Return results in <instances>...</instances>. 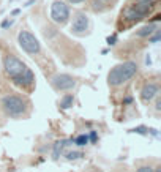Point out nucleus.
Instances as JSON below:
<instances>
[{"instance_id": "obj_1", "label": "nucleus", "mask_w": 161, "mask_h": 172, "mask_svg": "<svg viewBox=\"0 0 161 172\" xmlns=\"http://www.w3.org/2000/svg\"><path fill=\"white\" fill-rule=\"evenodd\" d=\"M155 2H156V0H136L133 5H130V6L122 13V18H123L125 21H128L130 24L139 22V21H142V19L152 11Z\"/></svg>"}, {"instance_id": "obj_2", "label": "nucleus", "mask_w": 161, "mask_h": 172, "mask_svg": "<svg viewBox=\"0 0 161 172\" xmlns=\"http://www.w3.org/2000/svg\"><path fill=\"white\" fill-rule=\"evenodd\" d=\"M138 71V65L134 62H125V63H120L117 67H114L109 74H107V81H109L111 85H120L123 84L125 81L131 79Z\"/></svg>"}, {"instance_id": "obj_3", "label": "nucleus", "mask_w": 161, "mask_h": 172, "mask_svg": "<svg viewBox=\"0 0 161 172\" xmlns=\"http://www.w3.org/2000/svg\"><path fill=\"white\" fill-rule=\"evenodd\" d=\"M2 108L3 111L10 115V117H19L22 114H25L27 111V104L25 101L18 96V95H6L2 100Z\"/></svg>"}, {"instance_id": "obj_4", "label": "nucleus", "mask_w": 161, "mask_h": 172, "mask_svg": "<svg viewBox=\"0 0 161 172\" xmlns=\"http://www.w3.org/2000/svg\"><path fill=\"white\" fill-rule=\"evenodd\" d=\"M18 41H19V46L27 52V54H38L39 51H41V46H39V41L30 33V32H27V30H22L19 32L18 35Z\"/></svg>"}, {"instance_id": "obj_5", "label": "nucleus", "mask_w": 161, "mask_h": 172, "mask_svg": "<svg viewBox=\"0 0 161 172\" xmlns=\"http://www.w3.org/2000/svg\"><path fill=\"white\" fill-rule=\"evenodd\" d=\"M3 65H5L6 74H8L11 79H14V77H18L19 74H22L24 70L27 68V65H25L24 62H21V60H19L18 57H14V55H6L5 60H3Z\"/></svg>"}, {"instance_id": "obj_6", "label": "nucleus", "mask_w": 161, "mask_h": 172, "mask_svg": "<svg viewBox=\"0 0 161 172\" xmlns=\"http://www.w3.org/2000/svg\"><path fill=\"white\" fill-rule=\"evenodd\" d=\"M70 18V8L63 2H54L51 5V19L56 24H65Z\"/></svg>"}, {"instance_id": "obj_7", "label": "nucleus", "mask_w": 161, "mask_h": 172, "mask_svg": "<svg viewBox=\"0 0 161 172\" xmlns=\"http://www.w3.org/2000/svg\"><path fill=\"white\" fill-rule=\"evenodd\" d=\"M51 84H52L54 88H57V90H70V88H73L76 85V81L68 74H57V76L52 77Z\"/></svg>"}, {"instance_id": "obj_8", "label": "nucleus", "mask_w": 161, "mask_h": 172, "mask_svg": "<svg viewBox=\"0 0 161 172\" xmlns=\"http://www.w3.org/2000/svg\"><path fill=\"white\" fill-rule=\"evenodd\" d=\"M89 29V18L84 14V13H77L73 19V25H71V30L76 35H84L85 30Z\"/></svg>"}, {"instance_id": "obj_9", "label": "nucleus", "mask_w": 161, "mask_h": 172, "mask_svg": "<svg viewBox=\"0 0 161 172\" xmlns=\"http://www.w3.org/2000/svg\"><path fill=\"white\" fill-rule=\"evenodd\" d=\"M13 82H14L16 85H19V87H32V84L35 82V76L29 68H25L22 74H19L18 77L13 79Z\"/></svg>"}, {"instance_id": "obj_10", "label": "nucleus", "mask_w": 161, "mask_h": 172, "mask_svg": "<svg viewBox=\"0 0 161 172\" xmlns=\"http://www.w3.org/2000/svg\"><path fill=\"white\" fill-rule=\"evenodd\" d=\"M156 95H158V85L153 84V82L144 85L142 90H141V98H142V101H145V103H147V101H152Z\"/></svg>"}, {"instance_id": "obj_11", "label": "nucleus", "mask_w": 161, "mask_h": 172, "mask_svg": "<svg viewBox=\"0 0 161 172\" xmlns=\"http://www.w3.org/2000/svg\"><path fill=\"white\" fill-rule=\"evenodd\" d=\"M114 0H92V8L95 11H104L109 6H112Z\"/></svg>"}, {"instance_id": "obj_12", "label": "nucleus", "mask_w": 161, "mask_h": 172, "mask_svg": "<svg viewBox=\"0 0 161 172\" xmlns=\"http://www.w3.org/2000/svg\"><path fill=\"white\" fill-rule=\"evenodd\" d=\"M156 29H158L156 25L150 22L149 25H144V27H142L141 30H138V32H136V35H138V36H150V35H152V33H153Z\"/></svg>"}, {"instance_id": "obj_13", "label": "nucleus", "mask_w": 161, "mask_h": 172, "mask_svg": "<svg viewBox=\"0 0 161 172\" xmlns=\"http://www.w3.org/2000/svg\"><path fill=\"white\" fill-rule=\"evenodd\" d=\"M65 145H68V141H57L54 145V158H59Z\"/></svg>"}, {"instance_id": "obj_14", "label": "nucleus", "mask_w": 161, "mask_h": 172, "mask_svg": "<svg viewBox=\"0 0 161 172\" xmlns=\"http://www.w3.org/2000/svg\"><path fill=\"white\" fill-rule=\"evenodd\" d=\"M73 103H74L73 95H66V96L62 100L60 106H62V109H68V108H71V106H73Z\"/></svg>"}, {"instance_id": "obj_15", "label": "nucleus", "mask_w": 161, "mask_h": 172, "mask_svg": "<svg viewBox=\"0 0 161 172\" xmlns=\"http://www.w3.org/2000/svg\"><path fill=\"white\" fill-rule=\"evenodd\" d=\"M87 142H89V136H85V134L79 136V137L76 139V144H77V145H85Z\"/></svg>"}, {"instance_id": "obj_16", "label": "nucleus", "mask_w": 161, "mask_h": 172, "mask_svg": "<svg viewBox=\"0 0 161 172\" xmlns=\"http://www.w3.org/2000/svg\"><path fill=\"white\" fill-rule=\"evenodd\" d=\"M79 156H82L79 152H70V153H66V158H68V160H77Z\"/></svg>"}, {"instance_id": "obj_17", "label": "nucleus", "mask_w": 161, "mask_h": 172, "mask_svg": "<svg viewBox=\"0 0 161 172\" xmlns=\"http://www.w3.org/2000/svg\"><path fill=\"white\" fill-rule=\"evenodd\" d=\"M131 131L133 133H138V134H147V128L145 126H138V128H134Z\"/></svg>"}, {"instance_id": "obj_18", "label": "nucleus", "mask_w": 161, "mask_h": 172, "mask_svg": "<svg viewBox=\"0 0 161 172\" xmlns=\"http://www.w3.org/2000/svg\"><path fill=\"white\" fill-rule=\"evenodd\" d=\"M159 38H161V35H159V30L156 29V30H155V36L150 38V43H158V41H159Z\"/></svg>"}, {"instance_id": "obj_19", "label": "nucleus", "mask_w": 161, "mask_h": 172, "mask_svg": "<svg viewBox=\"0 0 161 172\" xmlns=\"http://www.w3.org/2000/svg\"><path fill=\"white\" fill-rule=\"evenodd\" d=\"M106 41H107V44H109V46H114V44H115V41H117V36H115V35H112V36H107Z\"/></svg>"}, {"instance_id": "obj_20", "label": "nucleus", "mask_w": 161, "mask_h": 172, "mask_svg": "<svg viewBox=\"0 0 161 172\" xmlns=\"http://www.w3.org/2000/svg\"><path fill=\"white\" fill-rule=\"evenodd\" d=\"M138 172H153V169L150 166H142V167L138 169Z\"/></svg>"}, {"instance_id": "obj_21", "label": "nucleus", "mask_w": 161, "mask_h": 172, "mask_svg": "<svg viewBox=\"0 0 161 172\" xmlns=\"http://www.w3.org/2000/svg\"><path fill=\"white\" fill-rule=\"evenodd\" d=\"M10 25H13V21H3V22H2V27H3V29H8Z\"/></svg>"}, {"instance_id": "obj_22", "label": "nucleus", "mask_w": 161, "mask_h": 172, "mask_svg": "<svg viewBox=\"0 0 161 172\" xmlns=\"http://www.w3.org/2000/svg\"><path fill=\"white\" fill-rule=\"evenodd\" d=\"M89 139H90L92 142H95V141H97V133H95V131H92V133H90V136H89Z\"/></svg>"}, {"instance_id": "obj_23", "label": "nucleus", "mask_w": 161, "mask_h": 172, "mask_svg": "<svg viewBox=\"0 0 161 172\" xmlns=\"http://www.w3.org/2000/svg\"><path fill=\"white\" fill-rule=\"evenodd\" d=\"M159 109H161V101L158 100V101H156V111H159Z\"/></svg>"}, {"instance_id": "obj_24", "label": "nucleus", "mask_w": 161, "mask_h": 172, "mask_svg": "<svg viewBox=\"0 0 161 172\" xmlns=\"http://www.w3.org/2000/svg\"><path fill=\"white\" fill-rule=\"evenodd\" d=\"M68 2H71V3H80V2H84V0H68Z\"/></svg>"}, {"instance_id": "obj_25", "label": "nucleus", "mask_w": 161, "mask_h": 172, "mask_svg": "<svg viewBox=\"0 0 161 172\" xmlns=\"http://www.w3.org/2000/svg\"><path fill=\"white\" fill-rule=\"evenodd\" d=\"M131 101H133V100H131V98H125V100H123V103H125V104H130V103H131Z\"/></svg>"}, {"instance_id": "obj_26", "label": "nucleus", "mask_w": 161, "mask_h": 172, "mask_svg": "<svg viewBox=\"0 0 161 172\" xmlns=\"http://www.w3.org/2000/svg\"><path fill=\"white\" fill-rule=\"evenodd\" d=\"M155 172H161V167H156V169H155Z\"/></svg>"}]
</instances>
